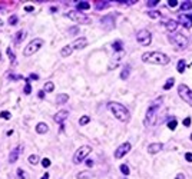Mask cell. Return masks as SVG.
Returning <instances> with one entry per match:
<instances>
[{"label":"cell","mask_w":192,"mask_h":179,"mask_svg":"<svg viewBox=\"0 0 192 179\" xmlns=\"http://www.w3.org/2000/svg\"><path fill=\"white\" fill-rule=\"evenodd\" d=\"M89 122H90L89 116H82L80 119H79V125H80V126H85V125H87Z\"/></svg>","instance_id":"obj_29"},{"label":"cell","mask_w":192,"mask_h":179,"mask_svg":"<svg viewBox=\"0 0 192 179\" xmlns=\"http://www.w3.org/2000/svg\"><path fill=\"white\" fill-rule=\"evenodd\" d=\"M162 102H164V98H162V96L152 102V105L149 106L148 112H146V116H145V126H153V123H155V121H156V113H158Z\"/></svg>","instance_id":"obj_3"},{"label":"cell","mask_w":192,"mask_h":179,"mask_svg":"<svg viewBox=\"0 0 192 179\" xmlns=\"http://www.w3.org/2000/svg\"><path fill=\"white\" fill-rule=\"evenodd\" d=\"M175 179H185V176H183L182 173H178V175H176V178H175Z\"/></svg>","instance_id":"obj_50"},{"label":"cell","mask_w":192,"mask_h":179,"mask_svg":"<svg viewBox=\"0 0 192 179\" xmlns=\"http://www.w3.org/2000/svg\"><path fill=\"white\" fill-rule=\"evenodd\" d=\"M178 25L179 23L176 22V20H166V23H165V27H166L168 32H175L178 27Z\"/></svg>","instance_id":"obj_18"},{"label":"cell","mask_w":192,"mask_h":179,"mask_svg":"<svg viewBox=\"0 0 192 179\" xmlns=\"http://www.w3.org/2000/svg\"><path fill=\"white\" fill-rule=\"evenodd\" d=\"M42 166L43 168H49L50 166V159L49 158H45L43 161H42Z\"/></svg>","instance_id":"obj_40"},{"label":"cell","mask_w":192,"mask_h":179,"mask_svg":"<svg viewBox=\"0 0 192 179\" xmlns=\"http://www.w3.org/2000/svg\"><path fill=\"white\" fill-rule=\"evenodd\" d=\"M176 126H178V121H176V119H172V121L168 123V128H169L171 130H175V129H176Z\"/></svg>","instance_id":"obj_32"},{"label":"cell","mask_w":192,"mask_h":179,"mask_svg":"<svg viewBox=\"0 0 192 179\" xmlns=\"http://www.w3.org/2000/svg\"><path fill=\"white\" fill-rule=\"evenodd\" d=\"M43 43H45V42L42 40V39H33V40H32L30 43L26 46V49L23 50V55H25V56H32V55H34L37 50L43 46Z\"/></svg>","instance_id":"obj_5"},{"label":"cell","mask_w":192,"mask_h":179,"mask_svg":"<svg viewBox=\"0 0 192 179\" xmlns=\"http://www.w3.org/2000/svg\"><path fill=\"white\" fill-rule=\"evenodd\" d=\"M7 55H9V57H10V62H12V65H14V62H16V56L12 53V49H10V47H7Z\"/></svg>","instance_id":"obj_35"},{"label":"cell","mask_w":192,"mask_h":179,"mask_svg":"<svg viewBox=\"0 0 192 179\" xmlns=\"http://www.w3.org/2000/svg\"><path fill=\"white\" fill-rule=\"evenodd\" d=\"M129 73H130V66H125L123 68V70H122V73H121V79L122 80H126L128 77H129Z\"/></svg>","instance_id":"obj_23"},{"label":"cell","mask_w":192,"mask_h":179,"mask_svg":"<svg viewBox=\"0 0 192 179\" xmlns=\"http://www.w3.org/2000/svg\"><path fill=\"white\" fill-rule=\"evenodd\" d=\"M40 179H49V173H47V172H46V173H43V176H42Z\"/></svg>","instance_id":"obj_52"},{"label":"cell","mask_w":192,"mask_h":179,"mask_svg":"<svg viewBox=\"0 0 192 179\" xmlns=\"http://www.w3.org/2000/svg\"><path fill=\"white\" fill-rule=\"evenodd\" d=\"M43 90L45 92H53V90H55V83H53V82H46Z\"/></svg>","instance_id":"obj_27"},{"label":"cell","mask_w":192,"mask_h":179,"mask_svg":"<svg viewBox=\"0 0 192 179\" xmlns=\"http://www.w3.org/2000/svg\"><path fill=\"white\" fill-rule=\"evenodd\" d=\"M169 42L176 47V50H183L188 47L189 42H188V37L182 33H172L169 34Z\"/></svg>","instance_id":"obj_4"},{"label":"cell","mask_w":192,"mask_h":179,"mask_svg":"<svg viewBox=\"0 0 192 179\" xmlns=\"http://www.w3.org/2000/svg\"><path fill=\"white\" fill-rule=\"evenodd\" d=\"M130 149H132V145H130L129 142L122 143V145L115 151V158H116V159H121V158H123L128 152H130Z\"/></svg>","instance_id":"obj_10"},{"label":"cell","mask_w":192,"mask_h":179,"mask_svg":"<svg viewBox=\"0 0 192 179\" xmlns=\"http://www.w3.org/2000/svg\"><path fill=\"white\" fill-rule=\"evenodd\" d=\"M121 172L122 173H123V175L125 176H128V175H129V172H130V170H129V168H128V165H121Z\"/></svg>","instance_id":"obj_34"},{"label":"cell","mask_w":192,"mask_h":179,"mask_svg":"<svg viewBox=\"0 0 192 179\" xmlns=\"http://www.w3.org/2000/svg\"><path fill=\"white\" fill-rule=\"evenodd\" d=\"M66 17H69V19H72L73 22H76V23H80V25H89L90 23V19L87 17L86 14H83L82 12H68L66 13Z\"/></svg>","instance_id":"obj_6"},{"label":"cell","mask_w":192,"mask_h":179,"mask_svg":"<svg viewBox=\"0 0 192 179\" xmlns=\"http://www.w3.org/2000/svg\"><path fill=\"white\" fill-rule=\"evenodd\" d=\"M86 165H87L89 168H92V166H93V161H92V159H87V161H86Z\"/></svg>","instance_id":"obj_49"},{"label":"cell","mask_w":192,"mask_h":179,"mask_svg":"<svg viewBox=\"0 0 192 179\" xmlns=\"http://www.w3.org/2000/svg\"><path fill=\"white\" fill-rule=\"evenodd\" d=\"M156 4H158V2H156V0H153V2H148V6H149V7L156 6Z\"/></svg>","instance_id":"obj_48"},{"label":"cell","mask_w":192,"mask_h":179,"mask_svg":"<svg viewBox=\"0 0 192 179\" xmlns=\"http://www.w3.org/2000/svg\"><path fill=\"white\" fill-rule=\"evenodd\" d=\"M191 140H192V135H191Z\"/></svg>","instance_id":"obj_55"},{"label":"cell","mask_w":192,"mask_h":179,"mask_svg":"<svg viewBox=\"0 0 192 179\" xmlns=\"http://www.w3.org/2000/svg\"><path fill=\"white\" fill-rule=\"evenodd\" d=\"M174 83H175V79H174V77H169V79L166 80V83L164 85V89L165 90H169L171 87L174 86Z\"/></svg>","instance_id":"obj_26"},{"label":"cell","mask_w":192,"mask_h":179,"mask_svg":"<svg viewBox=\"0 0 192 179\" xmlns=\"http://www.w3.org/2000/svg\"><path fill=\"white\" fill-rule=\"evenodd\" d=\"M136 40L139 42L142 46H149V44L152 43V34L149 33L146 29H142V30L138 32V34H136Z\"/></svg>","instance_id":"obj_9"},{"label":"cell","mask_w":192,"mask_h":179,"mask_svg":"<svg viewBox=\"0 0 192 179\" xmlns=\"http://www.w3.org/2000/svg\"><path fill=\"white\" fill-rule=\"evenodd\" d=\"M178 23H182L183 27L189 29L192 26V14L186 16V14H179V17H178Z\"/></svg>","instance_id":"obj_12"},{"label":"cell","mask_w":192,"mask_h":179,"mask_svg":"<svg viewBox=\"0 0 192 179\" xmlns=\"http://www.w3.org/2000/svg\"><path fill=\"white\" fill-rule=\"evenodd\" d=\"M69 100V96L66 95V93H60V95H57V98H56V103L57 105H63V103H66Z\"/></svg>","instance_id":"obj_20"},{"label":"cell","mask_w":192,"mask_h":179,"mask_svg":"<svg viewBox=\"0 0 192 179\" xmlns=\"http://www.w3.org/2000/svg\"><path fill=\"white\" fill-rule=\"evenodd\" d=\"M0 60H2V53H0Z\"/></svg>","instance_id":"obj_54"},{"label":"cell","mask_w":192,"mask_h":179,"mask_svg":"<svg viewBox=\"0 0 192 179\" xmlns=\"http://www.w3.org/2000/svg\"><path fill=\"white\" fill-rule=\"evenodd\" d=\"M112 47H113V50H115V52H121V50H123V49H122V42H121V40L113 42Z\"/></svg>","instance_id":"obj_28"},{"label":"cell","mask_w":192,"mask_h":179,"mask_svg":"<svg viewBox=\"0 0 192 179\" xmlns=\"http://www.w3.org/2000/svg\"><path fill=\"white\" fill-rule=\"evenodd\" d=\"M100 23H102V26L106 27V29H112L115 26L113 25V17H112V16H105V17H102Z\"/></svg>","instance_id":"obj_16"},{"label":"cell","mask_w":192,"mask_h":179,"mask_svg":"<svg viewBox=\"0 0 192 179\" xmlns=\"http://www.w3.org/2000/svg\"><path fill=\"white\" fill-rule=\"evenodd\" d=\"M17 175L20 179H26V175H25V172H23V169H17Z\"/></svg>","instance_id":"obj_42"},{"label":"cell","mask_w":192,"mask_h":179,"mask_svg":"<svg viewBox=\"0 0 192 179\" xmlns=\"http://www.w3.org/2000/svg\"><path fill=\"white\" fill-rule=\"evenodd\" d=\"M90 152H92V148H90V146H87V145L80 146L73 155V163H76V165L80 163L82 161H85V158H86Z\"/></svg>","instance_id":"obj_7"},{"label":"cell","mask_w":192,"mask_h":179,"mask_svg":"<svg viewBox=\"0 0 192 179\" xmlns=\"http://www.w3.org/2000/svg\"><path fill=\"white\" fill-rule=\"evenodd\" d=\"M191 7H192V3H191V2H189V0H188V2H183V3H182V6H181V9H182V10H189V9H191Z\"/></svg>","instance_id":"obj_37"},{"label":"cell","mask_w":192,"mask_h":179,"mask_svg":"<svg viewBox=\"0 0 192 179\" xmlns=\"http://www.w3.org/2000/svg\"><path fill=\"white\" fill-rule=\"evenodd\" d=\"M162 149H164V143H161V142L151 143V145L148 146V152H149L151 155H155V153H158V152H161Z\"/></svg>","instance_id":"obj_13"},{"label":"cell","mask_w":192,"mask_h":179,"mask_svg":"<svg viewBox=\"0 0 192 179\" xmlns=\"http://www.w3.org/2000/svg\"><path fill=\"white\" fill-rule=\"evenodd\" d=\"M92 178V173L89 172H80L78 173V179H90Z\"/></svg>","instance_id":"obj_30"},{"label":"cell","mask_w":192,"mask_h":179,"mask_svg":"<svg viewBox=\"0 0 192 179\" xmlns=\"http://www.w3.org/2000/svg\"><path fill=\"white\" fill-rule=\"evenodd\" d=\"M47 130H49V126H47L45 122L37 123V126H36V132H37V133H46Z\"/></svg>","instance_id":"obj_21"},{"label":"cell","mask_w":192,"mask_h":179,"mask_svg":"<svg viewBox=\"0 0 192 179\" xmlns=\"http://www.w3.org/2000/svg\"><path fill=\"white\" fill-rule=\"evenodd\" d=\"M168 4H169L171 7H176L178 6V0H169V3Z\"/></svg>","instance_id":"obj_45"},{"label":"cell","mask_w":192,"mask_h":179,"mask_svg":"<svg viewBox=\"0 0 192 179\" xmlns=\"http://www.w3.org/2000/svg\"><path fill=\"white\" fill-rule=\"evenodd\" d=\"M185 66H186L185 60H183V59H181L179 62H178V66H176L178 72H179V73H183V72H185Z\"/></svg>","instance_id":"obj_25"},{"label":"cell","mask_w":192,"mask_h":179,"mask_svg":"<svg viewBox=\"0 0 192 179\" xmlns=\"http://www.w3.org/2000/svg\"><path fill=\"white\" fill-rule=\"evenodd\" d=\"M37 98H39V99H43V98H45V90H39V93H37Z\"/></svg>","instance_id":"obj_46"},{"label":"cell","mask_w":192,"mask_h":179,"mask_svg":"<svg viewBox=\"0 0 192 179\" xmlns=\"http://www.w3.org/2000/svg\"><path fill=\"white\" fill-rule=\"evenodd\" d=\"M25 10L30 13V12H33V10H34V7H33V6H26V7H25Z\"/></svg>","instance_id":"obj_47"},{"label":"cell","mask_w":192,"mask_h":179,"mask_svg":"<svg viewBox=\"0 0 192 179\" xmlns=\"http://www.w3.org/2000/svg\"><path fill=\"white\" fill-rule=\"evenodd\" d=\"M185 159L188 162H192V153H191V152H186V153H185Z\"/></svg>","instance_id":"obj_44"},{"label":"cell","mask_w":192,"mask_h":179,"mask_svg":"<svg viewBox=\"0 0 192 179\" xmlns=\"http://www.w3.org/2000/svg\"><path fill=\"white\" fill-rule=\"evenodd\" d=\"M68 110H59L57 112V113L55 115V116H53V119H55V122H57V123H60L62 125L63 123V121H65L66 117H68Z\"/></svg>","instance_id":"obj_15"},{"label":"cell","mask_w":192,"mask_h":179,"mask_svg":"<svg viewBox=\"0 0 192 179\" xmlns=\"http://www.w3.org/2000/svg\"><path fill=\"white\" fill-rule=\"evenodd\" d=\"M26 37V32L25 30H19L17 33H16V36H14V43L17 44V43H20V42L23 40Z\"/></svg>","instance_id":"obj_22"},{"label":"cell","mask_w":192,"mask_h":179,"mask_svg":"<svg viewBox=\"0 0 192 179\" xmlns=\"http://www.w3.org/2000/svg\"><path fill=\"white\" fill-rule=\"evenodd\" d=\"M72 52H73V47H72V44H68V46L62 47V50H60V55H62V57H68V56L72 55Z\"/></svg>","instance_id":"obj_19"},{"label":"cell","mask_w":192,"mask_h":179,"mask_svg":"<svg viewBox=\"0 0 192 179\" xmlns=\"http://www.w3.org/2000/svg\"><path fill=\"white\" fill-rule=\"evenodd\" d=\"M30 92H32V86H30V83H26V86H25V93L26 95H30Z\"/></svg>","instance_id":"obj_41"},{"label":"cell","mask_w":192,"mask_h":179,"mask_svg":"<svg viewBox=\"0 0 192 179\" xmlns=\"http://www.w3.org/2000/svg\"><path fill=\"white\" fill-rule=\"evenodd\" d=\"M178 93L183 102H186L189 106H192V90L186 85H179L178 86Z\"/></svg>","instance_id":"obj_8"},{"label":"cell","mask_w":192,"mask_h":179,"mask_svg":"<svg viewBox=\"0 0 192 179\" xmlns=\"http://www.w3.org/2000/svg\"><path fill=\"white\" fill-rule=\"evenodd\" d=\"M108 108L110 109V112L113 113V116L116 119H119L121 122H128L130 117V113L126 108H125L122 103H118V102H109L108 103Z\"/></svg>","instance_id":"obj_1"},{"label":"cell","mask_w":192,"mask_h":179,"mask_svg":"<svg viewBox=\"0 0 192 179\" xmlns=\"http://www.w3.org/2000/svg\"><path fill=\"white\" fill-rule=\"evenodd\" d=\"M86 44H87V40L85 39V37H78V39L72 43V47H73V50L75 49L79 50V49H85V46H86Z\"/></svg>","instance_id":"obj_14"},{"label":"cell","mask_w":192,"mask_h":179,"mask_svg":"<svg viewBox=\"0 0 192 179\" xmlns=\"http://www.w3.org/2000/svg\"><path fill=\"white\" fill-rule=\"evenodd\" d=\"M30 79H39V76H37L36 73H32L30 74Z\"/></svg>","instance_id":"obj_51"},{"label":"cell","mask_w":192,"mask_h":179,"mask_svg":"<svg viewBox=\"0 0 192 179\" xmlns=\"http://www.w3.org/2000/svg\"><path fill=\"white\" fill-rule=\"evenodd\" d=\"M191 117H185V119H183V126H186V128H188L189 126V125H191Z\"/></svg>","instance_id":"obj_43"},{"label":"cell","mask_w":192,"mask_h":179,"mask_svg":"<svg viewBox=\"0 0 192 179\" xmlns=\"http://www.w3.org/2000/svg\"><path fill=\"white\" fill-rule=\"evenodd\" d=\"M109 3L108 2H100V3H95V7L96 9H103V7H108Z\"/></svg>","instance_id":"obj_38"},{"label":"cell","mask_w":192,"mask_h":179,"mask_svg":"<svg viewBox=\"0 0 192 179\" xmlns=\"http://www.w3.org/2000/svg\"><path fill=\"white\" fill-rule=\"evenodd\" d=\"M22 148H23V146H19V148L13 149V151L10 152V156H9V162H10V163H14V162L17 161V158H19V155H20Z\"/></svg>","instance_id":"obj_17"},{"label":"cell","mask_w":192,"mask_h":179,"mask_svg":"<svg viewBox=\"0 0 192 179\" xmlns=\"http://www.w3.org/2000/svg\"><path fill=\"white\" fill-rule=\"evenodd\" d=\"M17 20H19V19H17V16H16V14H12V16L9 17V25L14 26L16 23H17Z\"/></svg>","instance_id":"obj_36"},{"label":"cell","mask_w":192,"mask_h":179,"mask_svg":"<svg viewBox=\"0 0 192 179\" xmlns=\"http://www.w3.org/2000/svg\"><path fill=\"white\" fill-rule=\"evenodd\" d=\"M142 60L146 63H153V65H168L169 57L165 53L161 52H146L142 55Z\"/></svg>","instance_id":"obj_2"},{"label":"cell","mask_w":192,"mask_h":179,"mask_svg":"<svg viewBox=\"0 0 192 179\" xmlns=\"http://www.w3.org/2000/svg\"><path fill=\"white\" fill-rule=\"evenodd\" d=\"M76 7H78V12L79 10H87L90 7V4L87 3V2H79V3L76 4Z\"/></svg>","instance_id":"obj_24"},{"label":"cell","mask_w":192,"mask_h":179,"mask_svg":"<svg viewBox=\"0 0 192 179\" xmlns=\"http://www.w3.org/2000/svg\"><path fill=\"white\" fill-rule=\"evenodd\" d=\"M0 117H2V119H6V121H9L10 117H12V115H10V112L3 110V112H0Z\"/></svg>","instance_id":"obj_33"},{"label":"cell","mask_w":192,"mask_h":179,"mask_svg":"<svg viewBox=\"0 0 192 179\" xmlns=\"http://www.w3.org/2000/svg\"><path fill=\"white\" fill-rule=\"evenodd\" d=\"M69 32H70V33H78V27H73V29H70Z\"/></svg>","instance_id":"obj_53"},{"label":"cell","mask_w":192,"mask_h":179,"mask_svg":"<svg viewBox=\"0 0 192 179\" xmlns=\"http://www.w3.org/2000/svg\"><path fill=\"white\" fill-rule=\"evenodd\" d=\"M29 162H30L32 165H37L39 163V156H37V155H30V156H29Z\"/></svg>","instance_id":"obj_31"},{"label":"cell","mask_w":192,"mask_h":179,"mask_svg":"<svg viewBox=\"0 0 192 179\" xmlns=\"http://www.w3.org/2000/svg\"><path fill=\"white\" fill-rule=\"evenodd\" d=\"M123 55H125L123 50H121V52H116V53L113 55V57H112V60H110V63H109L108 68L110 69V70H112V69H115L116 66L119 65V62H121V59H122V56H123Z\"/></svg>","instance_id":"obj_11"},{"label":"cell","mask_w":192,"mask_h":179,"mask_svg":"<svg viewBox=\"0 0 192 179\" xmlns=\"http://www.w3.org/2000/svg\"><path fill=\"white\" fill-rule=\"evenodd\" d=\"M148 16H149V17H152V19H158L159 16H161V13L156 12V10H153V12H148Z\"/></svg>","instance_id":"obj_39"}]
</instances>
